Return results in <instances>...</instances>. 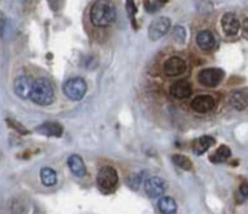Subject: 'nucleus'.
I'll return each instance as SVG.
<instances>
[{
	"instance_id": "obj_1",
	"label": "nucleus",
	"mask_w": 248,
	"mask_h": 214,
	"mask_svg": "<svg viewBox=\"0 0 248 214\" xmlns=\"http://www.w3.org/2000/svg\"><path fill=\"white\" fill-rule=\"evenodd\" d=\"M117 10L110 0H96L90 9V21L96 28H107L116 21Z\"/></svg>"
},
{
	"instance_id": "obj_2",
	"label": "nucleus",
	"mask_w": 248,
	"mask_h": 214,
	"mask_svg": "<svg viewBox=\"0 0 248 214\" xmlns=\"http://www.w3.org/2000/svg\"><path fill=\"white\" fill-rule=\"evenodd\" d=\"M30 99L39 105H50L55 99L54 88L48 79L37 78L32 83Z\"/></svg>"
},
{
	"instance_id": "obj_3",
	"label": "nucleus",
	"mask_w": 248,
	"mask_h": 214,
	"mask_svg": "<svg viewBox=\"0 0 248 214\" xmlns=\"http://www.w3.org/2000/svg\"><path fill=\"white\" fill-rule=\"evenodd\" d=\"M118 172L112 166H103L97 175V185L103 193H110L118 185Z\"/></svg>"
},
{
	"instance_id": "obj_4",
	"label": "nucleus",
	"mask_w": 248,
	"mask_h": 214,
	"mask_svg": "<svg viewBox=\"0 0 248 214\" xmlns=\"http://www.w3.org/2000/svg\"><path fill=\"white\" fill-rule=\"evenodd\" d=\"M87 92V83L81 77H74L67 79L63 85V93L71 100H81Z\"/></svg>"
},
{
	"instance_id": "obj_5",
	"label": "nucleus",
	"mask_w": 248,
	"mask_h": 214,
	"mask_svg": "<svg viewBox=\"0 0 248 214\" xmlns=\"http://www.w3.org/2000/svg\"><path fill=\"white\" fill-rule=\"evenodd\" d=\"M223 77H225V72L221 68H206V70H201L198 74L200 85L207 88H214L220 85Z\"/></svg>"
},
{
	"instance_id": "obj_6",
	"label": "nucleus",
	"mask_w": 248,
	"mask_h": 214,
	"mask_svg": "<svg viewBox=\"0 0 248 214\" xmlns=\"http://www.w3.org/2000/svg\"><path fill=\"white\" fill-rule=\"evenodd\" d=\"M170 26H171V21L167 16H160L158 19L153 20L152 24L149 25V29H148V36L152 41H156L169 32Z\"/></svg>"
},
{
	"instance_id": "obj_7",
	"label": "nucleus",
	"mask_w": 248,
	"mask_h": 214,
	"mask_svg": "<svg viewBox=\"0 0 248 214\" xmlns=\"http://www.w3.org/2000/svg\"><path fill=\"white\" fill-rule=\"evenodd\" d=\"M144 189H145L148 197L158 198L164 195V192L167 189V182L159 176L149 177L144 183Z\"/></svg>"
},
{
	"instance_id": "obj_8",
	"label": "nucleus",
	"mask_w": 248,
	"mask_h": 214,
	"mask_svg": "<svg viewBox=\"0 0 248 214\" xmlns=\"http://www.w3.org/2000/svg\"><path fill=\"white\" fill-rule=\"evenodd\" d=\"M186 62L180 57H170L164 63V73L169 77H178L181 76L186 72Z\"/></svg>"
},
{
	"instance_id": "obj_9",
	"label": "nucleus",
	"mask_w": 248,
	"mask_h": 214,
	"mask_svg": "<svg viewBox=\"0 0 248 214\" xmlns=\"http://www.w3.org/2000/svg\"><path fill=\"white\" fill-rule=\"evenodd\" d=\"M216 107V99L209 94L198 96L191 101V108L198 113H209Z\"/></svg>"
},
{
	"instance_id": "obj_10",
	"label": "nucleus",
	"mask_w": 248,
	"mask_h": 214,
	"mask_svg": "<svg viewBox=\"0 0 248 214\" xmlns=\"http://www.w3.org/2000/svg\"><path fill=\"white\" fill-rule=\"evenodd\" d=\"M221 26L227 36H234L240 31V21L232 13H226L221 19Z\"/></svg>"
},
{
	"instance_id": "obj_11",
	"label": "nucleus",
	"mask_w": 248,
	"mask_h": 214,
	"mask_svg": "<svg viewBox=\"0 0 248 214\" xmlns=\"http://www.w3.org/2000/svg\"><path fill=\"white\" fill-rule=\"evenodd\" d=\"M32 83L28 76H19L14 82V92L21 99L30 98V92Z\"/></svg>"
},
{
	"instance_id": "obj_12",
	"label": "nucleus",
	"mask_w": 248,
	"mask_h": 214,
	"mask_svg": "<svg viewBox=\"0 0 248 214\" xmlns=\"http://www.w3.org/2000/svg\"><path fill=\"white\" fill-rule=\"evenodd\" d=\"M192 93V86L187 81H178L170 87V94L176 99L189 98Z\"/></svg>"
},
{
	"instance_id": "obj_13",
	"label": "nucleus",
	"mask_w": 248,
	"mask_h": 214,
	"mask_svg": "<svg viewBox=\"0 0 248 214\" xmlns=\"http://www.w3.org/2000/svg\"><path fill=\"white\" fill-rule=\"evenodd\" d=\"M67 166L70 169V171L72 172V175H75L76 177H85L87 175V169H86V165L82 160V157L77 154L71 155L67 160Z\"/></svg>"
},
{
	"instance_id": "obj_14",
	"label": "nucleus",
	"mask_w": 248,
	"mask_h": 214,
	"mask_svg": "<svg viewBox=\"0 0 248 214\" xmlns=\"http://www.w3.org/2000/svg\"><path fill=\"white\" fill-rule=\"evenodd\" d=\"M196 43L200 47V50L209 52V51L214 50L215 46H216V37L209 30H202L196 36Z\"/></svg>"
},
{
	"instance_id": "obj_15",
	"label": "nucleus",
	"mask_w": 248,
	"mask_h": 214,
	"mask_svg": "<svg viewBox=\"0 0 248 214\" xmlns=\"http://www.w3.org/2000/svg\"><path fill=\"white\" fill-rule=\"evenodd\" d=\"M230 104L233 109L242 112L248 108V93L245 90H236L230 96Z\"/></svg>"
},
{
	"instance_id": "obj_16",
	"label": "nucleus",
	"mask_w": 248,
	"mask_h": 214,
	"mask_svg": "<svg viewBox=\"0 0 248 214\" xmlns=\"http://www.w3.org/2000/svg\"><path fill=\"white\" fill-rule=\"evenodd\" d=\"M36 131L39 134H43L46 136H54V138H60L63 132V128L59 124V123H55V121H47V123H44L40 127L36 128Z\"/></svg>"
},
{
	"instance_id": "obj_17",
	"label": "nucleus",
	"mask_w": 248,
	"mask_h": 214,
	"mask_svg": "<svg viewBox=\"0 0 248 214\" xmlns=\"http://www.w3.org/2000/svg\"><path fill=\"white\" fill-rule=\"evenodd\" d=\"M215 139L210 135H203L200 136L199 139L192 143V151H194L195 155H202L205 154L212 145H215Z\"/></svg>"
},
{
	"instance_id": "obj_18",
	"label": "nucleus",
	"mask_w": 248,
	"mask_h": 214,
	"mask_svg": "<svg viewBox=\"0 0 248 214\" xmlns=\"http://www.w3.org/2000/svg\"><path fill=\"white\" fill-rule=\"evenodd\" d=\"M159 211L161 214H176L178 204L171 197H161L158 202Z\"/></svg>"
},
{
	"instance_id": "obj_19",
	"label": "nucleus",
	"mask_w": 248,
	"mask_h": 214,
	"mask_svg": "<svg viewBox=\"0 0 248 214\" xmlns=\"http://www.w3.org/2000/svg\"><path fill=\"white\" fill-rule=\"evenodd\" d=\"M40 178L43 182L44 186L52 187L57 183V173L55 170L50 169V167H43L40 171Z\"/></svg>"
},
{
	"instance_id": "obj_20",
	"label": "nucleus",
	"mask_w": 248,
	"mask_h": 214,
	"mask_svg": "<svg viewBox=\"0 0 248 214\" xmlns=\"http://www.w3.org/2000/svg\"><path fill=\"white\" fill-rule=\"evenodd\" d=\"M231 157V150H230L229 146L226 145H221L216 151L210 156V161L214 162V164H221V162H225L229 158Z\"/></svg>"
},
{
	"instance_id": "obj_21",
	"label": "nucleus",
	"mask_w": 248,
	"mask_h": 214,
	"mask_svg": "<svg viewBox=\"0 0 248 214\" xmlns=\"http://www.w3.org/2000/svg\"><path fill=\"white\" fill-rule=\"evenodd\" d=\"M172 161L174 164L179 167V169L184 170V171H191L194 165H192L191 160L187 156L184 155H174L172 156Z\"/></svg>"
},
{
	"instance_id": "obj_22",
	"label": "nucleus",
	"mask_w": 248,
	"mask_h": 214,
	"mask_svg": "<svg viewBox=\"0 0 248 214\" xmlns=\"http://www.w3.org/2000/svg\"><path fill=\"white\" fill-rule=\"evenodd\" d=\"M168 1H169V0H145L144 8H145V10H147L148 13L153 14V13H156L158 10H160Z\"/></svg>"
},
{
	"instance_id": "obj_23",
	"label": "nucleus",
	"mask_w": 248,
	"mask_h": 214,
	"mask_svg": "<svg viewBox=\"0 0 248 214\" xmlns=\"http://www.w3.org/2000/svg\"><path fill=\"white\" fill-rule=\"evenodd\" d=\"M125 9H127L128 16H129L130 21H132V25L136 28V14H137V6L134 0H127L125 1Z\"/></svg>"
},
{
	"instance_id": "obj_24",
	"label": "nucleus",
	"mask_w": 248,
	"mask_h": 214,
	"mask_svg": "<svg viewBox=\"0 0 248 214\" xmlns=\"http://www.w3.org/2000/svg\"><path fill=\"white\" fill-rule=\"evenodd\" d=\"M6 123H8L9 127L13 128L14 130H16V131L20 132L21 135H26V134H29V131L25 129V127H24L23 124H20L19 121L13 120V119H6Z\"/></svg>"
},
{
	"instance_id": "obj_25",
	"label": "nucleus",
	"mask_w": 248,
	"mask_h": 214,
	"mask_svg": "<svg viewBox=\"0 0 248 214\" xmlns=\"http://www.w3.org/2000/svg\"><path fill=\"white\" fill-rule=\"evenodd\" d=\"M172 36H174V39L176 40L179 43H185V37H186L185 29H184L183 26H176V28L174 29Z\"/></svg>"
},
{
	"instance_id": "obj_26",
	"label": "nucleus",
	"mask_w": 248,
	"mask_h": 214,
	"mask_svg": "<svg viewBox=\"0 0 248 214\" xmlns=\"http://www.w3.org/2000/svg\"><path fill=\"white\" fill-rule=\"evenodd\" d=\"M240 195L242 196L243 200H247V198H248V183H247V182L241 183V186H240Z\"/></svg>"
},
{
	"instance_id": "obj_27",
	"label": "nucleus",
	"mask_w": 248,
	"mask_h": 214,
	"mask_svg": "<svg viewBox=\"0 0 248 214\" xmlns=\"http://www.w3.org/2000/svg\"><path fill=\"white\" fill-rule=\"evenodd\" d=\"M243 32L248 37V17H246L245 21H243Z\"/></svg>"
}]
</instances>
